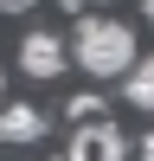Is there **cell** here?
<instances>
[{
    "label": "cell",
    "mask_w": 154,
    "mask_h": 161,
    "mask_svg": "<svg viewBox=\"0 0 154 161\" xmlns=\"http://www.w3.org/2000/svg\"><path fill=\"white\" fill-rule=\"evenodd\" d=\"M71 58L84 64L90 77H122L128 64H135V32H128L122 19L90 13V19H77V32H71Z\"/></svg>",
    "instance_id": "obj_1"
},
{
    "label": "cell",
    "mask_w": 154,
    "mask_h": 161,
    "mask_svg": "<svg viewBox=\"0 0 154 161\" xmlns=\"http://www.w3.org/2000/svg\"><path fill=\"white\" fill-rule=\"evenodd\" d=\"M64 58H71V45H64L58 32H26V39H19V71L38 77V84H45V77H58Z\"/></svg>",
    "instance_id": "obj_2"
},
{
    "label": "cell",
    "mask_w": 154,
    "mask_h": 161,
    "mask_svg": "<svg viewBox=\"0 0 154 161\" xmlns=\"http://www.w3.org/2000/svg\"><path fill=\"white\" fill-rule=\"evenodd\" d=\"M71 155H103V161H116V155H128V136L122 129L109 123V116H84V123H77V136H71Z\"/></svg>",
    "instance_id": "obj_3"
},
{
    "label": "cell",
    "mask_w": 154,
    "mask_h": 161,
    "mask_svg": "<svg viewBox=\"0 0 154 161\" xmlns=\"http://www.w3.org/2000/svg\"><path fill=\"white\" fill-rule=\"evenodd\" d=\"M45 136V110H32V103H7L0 110V142H13V148H26V142Z\"/></svg>",
    "instance_id": "obj_4"
},
{
    "label": "cell",
    "mask_w": 154,
    "mask_h": 161,
    "mask_svg": "<svg viewBox=\"0 0 154 161\" xmlns=\"http://www.w3.org/2000/svg\"><path fill=\"white\" fill-rule=\"evenodd\" d=\"M122 97L135 103L141 116H154V58H141V52H135V64L122 71Z\"/></svg>",
    "instance_id": "obj_5"
},
{
    "label": "cell",
    "mask_w": 154,
    "mask_h": 161,
    "mask_svg": "<svg viewBox=\"0 0 154 161\" xmlns=\"http://www.w3.org/2000/svg\"><path fill=\"white\" fill-rule=\"evenodd\" d=\"M64 116H71V123H84V116H103V103H96V97H71V110H64Z\"/></svg>",
    "instance_id": "obj_6"
},
{
    "label": "cell",
    "mask_w": 154,
    "mask_h": 161,
    "mask_svg": "<svg viewBox=\"0 0 154 161\" xmlns=\"http://www.w3.org/2000/svg\"><path fill=\"white\" fill-rule=\"evenodd\" d=\"M141 155H148V161H154V129H148V136H141Z\"/></svg>",
    "instance_id": "obj_7"
},
{
    "label": "cell",
    "mask_w": 154,
    "mask_h": 161,
    "mask_svg": "<svg viewBox=\"0 0 154 161\" xmlns=\"http://www.w3.org/2000/svg\"><path fill=\"white\" fill-rule=\"evenodd\" d=\"M141 13H148V26H154V0H141Z\"/></svg>",
    "instance_id": "obj_8"
},
{
    "label": "cell",
    "mask_w": 154,
    "mask_h": 161,
    "mask_svg": "<svg viewBox=\"0 0 154 161\" xmlns=\"http://www.w3.org/2000/svg\"><path fill=\"white\" fill-rule=\"evenodd\" d=\"M7 7H13V13H19V7H26V0H7Z\"/></svg>",
    "instance_id": "obj_9"
},
{
    "label": "cell",
    "mask_w": 154,
    "mask_h": 161,
    "mask_svg": "<svg viewBox=\"0 0 154 161\" xmlns=\"http://www.w3.org/2000/svg\"><path fill=\"white\" fill-rule=\"evenodd\" d=\"M0 90H7V71H0Z\"/></svg>",
    "instance_id": "obj_10"
}]
</instances>
